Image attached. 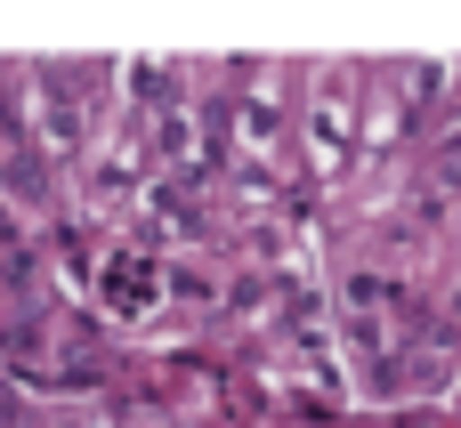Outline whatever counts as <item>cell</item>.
I'll return each mask as SVG.
<instances>
[{"label": "cell", "instance_id": "obj_1", "mask_svg": "<svg viewBox=\"0 0 461 428\" xmlns=\"http://www.w3.org/2000/svg\"><path fill=\"white\" fill-rule=\"evenodd\" d=\"M316 138H324V146H340V138H348V97H332V105L316 113Z\"/></svg>", "mask_w": 461, "mask_h": 428}]
</instances>
